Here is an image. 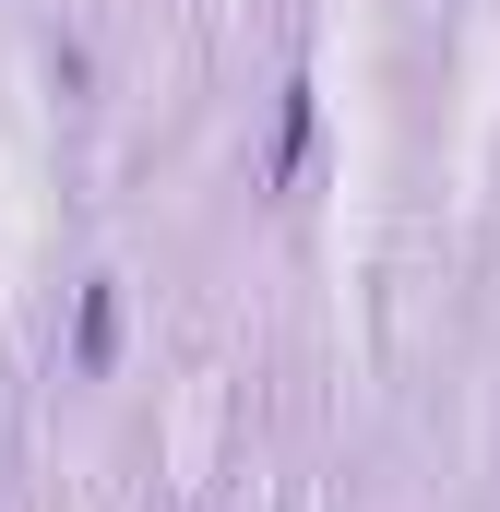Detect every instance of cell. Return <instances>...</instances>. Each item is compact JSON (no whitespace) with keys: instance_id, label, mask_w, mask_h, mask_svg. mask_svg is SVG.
<instances>
[{"instance_id":"6da1fadb","label":"cell","mask_w":500,"mask_h":512,"mask_svg":"<svg viewBox=\"0 0 500 512\" xmlns=\"http://www.w3.org/2000/svg\"><path fill=\"white\" fill-rule=\"evenodd\" d=\"M108 334H120V310H108V286L84 298V370H108Z\"/></svg>"}]
</instances>
